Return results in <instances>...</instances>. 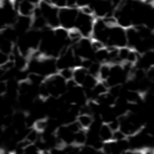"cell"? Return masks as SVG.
<instances>
[{
	"label": "cell",
	"instance_id": "obj_9",
	"mask_svg": "<svg viewBox=\"0 0 154 154\" xmlns=\"http://www.w3.org/2000/svg\"><path fill=\"white\" fill-rule=\"evenodd\" d=\"M126 29L115 23L110 26L106 47L119 48L127 47Z\"/></svg>",
	"mask_w": 154,
	"mask_h": 154
},
{
	"label": "cell",
	"instance_id": "obj_23",
	"mask_svg": "<svg viewBox=\"0 0 154 154\" xmlns=\"http://www.w3.org/2000/svg\"><path fill=\"white\" fill-rule=\"evenodd\" d=\"M110 71V64L106 63L101 64L98 76L99 81H104L109 77Z\"/></svg>",
	"mask_w": 154,
	"mask_h": 154
},
{
	"label": "cell",
	"instance_id": "obj_19",
	"mask_svg": "<svg viewBox=\"0 0 154 154\" xmlns=\"http://www.w3.org/2000/svg\"><path fill=\"white\" fill-rule=\"evenodd\" d=\"M88 74L87 70L81 66H79L73 69L72 80L77 85L82 86Z\"/></svg>",
	"mask_w": 154,
	"mask_h": 154
},
{
	"label": "cell",
	"instance_id": "obj_13",
	"mask_svg": "<svg viewBox=\"0 0 154 154\" xmlns=\"http://www.w3.org/2000/svg\"><path fill=\"white\" fill-rule=\"evenodd\" d=\"M110 64V75L107 79L103 81L109 89L121 85L126 82V75L128 74L123 64Z\"/></svg>",
	"mask_w": 154,
	"mask_h": 154
},
{
	"label": "cell",
	"instance_id": "obj_12",
	"mask_svg": "<svg viewBox=\"0 0 154 154\" xmlns=\"http://www.w3.org/2000/svg\"><path fill=\"white\" fill-rule=\"evenodd\" d=\"M79 9L77 7H66L59 9V27L69 31L74 29Z\"/></svg>",
	"mask_w": 154,
	"mask_h": 154
},
{
	"label": "cell",
	"instance_id": "obj_16",
	"mask_svg": "<svg viewBox=\"0 0 154 154\" xmlns=\"http://www.w3.org/2000/svg\"><path fill=\"white\" fill-rule=\"evenodd\" d=\"M135 65L137 67L146 71L154 67V50H150L140 54Z\"/></svg>",
	"mask_w": 154,
	"mask_h": 154
},
{
	"label": "cell",
	"instance_id": "obj_15",
	"mask_svg": "<svg viewBox=\"0 0 154 154\" xmlns=\"http://www.w3.org/2000/svg\"><path fill=\"white\" fill-rule=\"evenodd\" d=\"M75 134L66 125L58 127L55 132L59 142L64 146L74 144Z\"/></svg>",
	"mask_w": 154,
	"mask_h": 154
},
{
	"label": "cell",
	"instance_id": "obj_6",
	"mask_svg": "<svg viewBox=\"0 0 154 154\" xmlns=\"http://www.w3.org/2000/svg\"><path fill=\"white\" fill-rule=\"evenodd\" d=\"M59 10L50 1H39L34 15L42 18L48 28L54 29L59 27Z\"/></svg>",
	"mask_w": 154,
	"mask_h": 154
},
{
	"label": "cell",
	"instance_id": "obj_5",
	"mask_svg": "<svg viewBox=\"0 0 154 154\" xmlns=\"http://www.w3.org/2000/svg\"><path fill=\"white\" fill-rule=\"evenodd\" d=\"M79 8L74 29L82 38H91L97 18L88 6Z\"/></svg>",
	"mask_w": 154,
	"mask_h": 154
},
{
	"label": "cell",
	"instance_id": "obj_4",
	"mask_svg": "<svg viewBox=\"0 0 154 154\" xmlns=\"http://www.w3.org/2000/svg\"><path fill=\"white\" fill-rule=\"evenodd\" d=\"M41 37V32L35 29H29L20 36L17 40V50L28 57L38 51Z\"/></svg>",
	"mask_w": 154,
	"mask_h": 154
},
{
	"label": "cell",
	"instance_id": "obj_18",
	"mask_svg": "<svg viewBox=\"0 0 154 154\" xmlns=\"http://www.w3.org/2000/svg\"><path fill=\"white\" fill-rule=\"evenodd\" d=\"M114 133L108 124L103 123L99 129V137L103 142H107L113 140Z\"/></svg>",
	"mask_w": 154,
	"mask_h": 154
},
{
	"label": "cell",
	"instance_id": "obj_11",
	"mask_svg": "<svg viewBox=\"0 0 154 154\" xmlns=\"http://www.w3.org/2000/svg\"><path fill=\"white\" fill-rule=\"evenodd\" d=\"M56 60L59 72L80 66L82 60L75 55L70 46L57 57Z\"/></svg>",
	"mask_w": 154,
	"mask_h": 154
},
{
	"label": "cell",
	"instance_id": "obj_21",
	"mask_svg": "<svg viewBox=\"0 0 154 154\" xmlns=\"http://www.w3.org/2000/svg\"><path fill=\"white\" fill-rule=\"evenodd\" d=\"M98 79L88 73L81 87L85 91L91 90L99 81Z\"/></svg>",
	"mask_w": 154,
	"mask_h": 154
},
{
	"label": "cell",
	"instance_id": "obj_7",
	"mask_svg": "<svg viewBox=\"0 0 154 154\" xmlns=\"http://www.w3.org/2000/svg\"><path fill=\"white\" fill-rule=\"evenodd\" d=\"M18 15L14 1H0L1 30L12 26L18 17Z\"/></svg>",
	"mask_w": 154,
	"mask_h": 154
},
{
	"label": "cell",
	"instance_id": "obj_1",
	"mask_svg": "<svg viewBox=\"0 0 154 154\" xmlns=\"http://www.w3.org/2000/svg\"><path fill=\"white\" fill-rule=\"evenodd\" d=\"M71 43L69 31L60 27L47 28L41 32L38 51L44 55L56 58Z\"/></svg>",
	"mask_w": 154,
	"mask_h": 154
},
{
	"label": "cell",
	"instance_id": "obj_22",
	"mask_svg": "<svg viewBox=\"0 0 154 154\" xmlns=\"http://www.w3.org/2000/svg\"><path fill=\"white\" fill-rule=\"evenodd\" d=\"M87 139L86 130L82 129L75 134L74 144L82 146L86 143Z\"/></svg>",
	"mask_w": 154,
	"mask_h": 154
},
{
	"label": "cell",
	"instance_id": "obj_17",
	"mask_svg": "<svg viewBox=\"0 0 154 154\" xmlns=\"http://www.w3.org/2000/svg\"><path fill=\"white\" fill-rule=\"evenodd\" d=\"M101 151L110 154L123 153L118 142L114 140L104 142Z\"/></svg>",
	"mask_w": 154,
	"mask_h": 154
},
{
	"label": "cell",
	"instance_id": "obj_14",
	"mask_svg": "<svg viewBox=\"0 0 154 154\" xmlns=\"http://www.w3.org/2000/svg\"><path fill=\"white\" fill-rule=\"evenodd\" d=\"M16 10L20 16L32 18L34 15L39 1H14Z\"/></svg>",
	"mask_w": 154,
	"mask_h": 154
},
{
	"label": "cell",
	"instance_id": "obj_24",
	"mask_svg": "<svg viewBox=\"0 0 154 154\" xmlns=\"http://www.w3.org/2000/svg\"><path fill=\"white\" fill-rule=\"evenodd\" d=\"M22 152L26 154H38L42 153V151L38 145L35 143L27 144L23 148Z\"/></svg>",
	"mask_w": 154,
	"mask_h": 154
},
{
	"label": "cell",
	"instance_id": "obj_2",
	"mask_svg": "<svg viewBox=\"0 0 154 154\" xmlns=\"http://www.w3.org/2000/svg\"><path fill=\"white\" fill-rule=\"evenodd\" d=\"M26 69L29 74L43 79L58 72L56 58L44 55L38 51L28 57Z\"/></svg>",
	"mask_w": 154,
	"mask_h": 154
},
{
	"label": "cell",
	"instance_id": "obj_20",
	"mask_svg": "<svg viewBox=\"0 0 154 154\" xmlns=\"http://www.w3.org/2000/svg\"><path fill=\"white\" fill-rule=\"evenodd\" d=\"M76 120L82 128L85 130H88L94 121L92 116L84 113L79 114Z\"/></svg>",
	"mask_w": 154,
	"mask_h": 154
},
{
	"label": "cell",
	"instance_id": "obj_3",
	"mask_svg": "<svg viewBox=\"0 0 154 154\" xmlns=\"http://www.w3.org/2000/svg\"><path fill=\"white\" fill-rule=\"evenodd\" d=\"M67 82L58 72L44 79L39 87L40 97L44 100L61 97L66 91Z\"/></svg>",
	"mask_w": 154,
	"mask_h": 154
},
{
	"label": "cell",
	"instance_id": "obj_10",
	"mask_svg": "<svg viewBox=\"0 0 154 154\" xmlns=\"http://www.w3.org/2000/svg\"><path fill=\"white\" fill-rule=\"evenodd\" d=\"M70 47L75 55L82 60H94L95 51L91 38H82L71 44Z\"/></svg>",
	"mask_w": 154,
	"mask_h": 154
},
{
	"label": "cell",
	"instance_id": "obj_8",
	"mask_svg": "<svg viewBox=\"0 0 154 154\" xmlns=\"http://www.w3.org/2000/svg\"><path fill=\"white\" fill-rule=\"evenodd\" d=\"M119 2L109 0L89 1L87 5L97 18L113 17L114 11Z\"/></svg>",
	"mask_w": 154,
	"mask_h": 154
}]
</instances>
